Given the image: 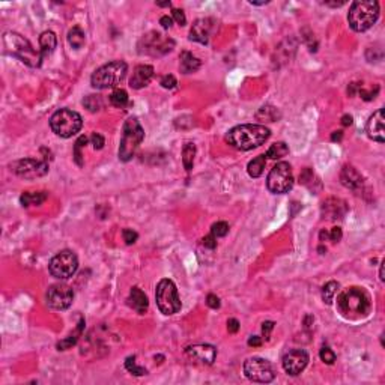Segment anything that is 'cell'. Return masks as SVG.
Wrapping results in <instances>:
<instances>
[{"label": "cell", "mask_w": 385, "mask_h": 385, "mask_svg": "<svg viewBox=\"0 0 385 385\" xmlns=\"http://www.w3.org/2000/svg\"><path fill=\"white\" fill-rule=\"evenodd\" d=\"M74 301V290L66 284H53L47 290V304L54 310H66Z\"/></svg>", "instance_id": "5bb4252c"}, {"label": "cell", "mask_w": 385, "mask_h": 385, "mask_svg": "<svg viewBox=\"0 0 385 385\" xmlns=\"http://www.w3.org/2000/svg\"><path fill=\"white\" fill-rule=\"evenodd\" d=\"M266 187L271 193L274 194H286L292 190L293 187V175H292V167L289 163H277L266 179Z\"/></svg>", "instance_id": "30bf717a"}, {"label": "cell", "mask_w": 385, "mask_h": 385, "mask_svg": "<svg viewBox=\"0 0 385 385\" xmlns=\"http://www.w3.org/2000/svg\"><path fill=\"white\" fill-rule=\"evenodd\" d=\"M327 6H333V8H339V6H343L346 2H345V0H343V2H324Z\"/></svg>", "instance_id": "9f6ffc18"}, {"label": "cell", "mask_w": 385, "mask_h": 385, "mask_svg": "<svg viewBox=\"0 0 385 385\" xmlns=\"http://www.w3.org/2000/svg\"><path fill=\"white\" fill-rule=\"evenodd\" d=\"M215 20L214 18H199L194 21L190 30V39L199 44L206 45L209 42L211 35L215 30Z\"/></svg>", "instance_id": "2e32d148"}, {"label": "cell", "mask_w": 385, "mask_h": 385, "mask_svg": "<svg viewBox=\"0 0 385 385\" xmlns=\"http://www.w3.org/2000/svg\"><path fill=\"white\" fill-rule=\"evenodd\" d=\"M128 94H127V91H124V89H115L113 92H112V95H110V103H112V106H115V107H118V109H124L127 104H128Z\"/></svg>", "instance_id": "836d02e7"}, {"label": "cell", "mask_w": 385, "mask_h": 385, "mask_svg": "<svg viewBox=\"0 0 385 385\" xmlns=\"http://www.w3.org/2000/svg\"><path fill=\"white\" fill-rule=\"evenodd\" d=\"M179 68L184 74H193L200 68V60L190 51H182L179 56Z\"/></svg>", "instance_id": "603a6c76"}, {"label": "cell", "mask_w": 385, "mask_h": 385, "mask_svg": "<svg viewBox=\"0 0 385 385\" xmlns=\"http://www.w3.org/2000/svg\"><path fill=\"white\" fill-rule=\"evenodd\" d=\"M128 305L131 307L132 310H135L138 315H144L147 312V307H149V301H147V296L146 293L134 286L131 290H129V296H128Z\"/></svg>", "instance_id": "7402d4cb"}, {"label": "cell", "mask_w": 385, "mask_h": 385, "mask_svg": "<svg viewBox=\"0 0 385 385\" xmlns=\"http://www.w3.org/2000/svg\"><path fill=\"white\" fill-rule=\"evenodd\" d=\"M378 92H379V86H376V88H375V91H373V89L366 91V89H363V86L358 89V95H360L364 101H372V100H375V98H376V95H378Z\"/></svg>", "instance_id": "ab89813d"}, {"label": "cell", "mask_w": 385, "mask_h": 385, "mask_svg": "<svg viewBox=\"0 0 385 385\" xmlns=\"http://www.w3.org/2000/svg\"><path fill=\"white\" fill-rule=\"evenodd\" d=\"M379 278H381V281H385V277H384V262L381 263V269H379Z\"/></svg>", "instance_id": "680465c9"}, {"label": "cell", "mask_w": 385, "mask_h": 385, "mask_svg": "<svg viewBox=\"0 0 385 385\" xmlns=\"http://www.w3.org/2000/svg\"><path fill=\"white\" fill-rule=\"evenodd\" d=\"M211 234L215 237V238H221V237H226L229 234V224L226 221H217L212 224L211 227Z\"/></svg>", "instance_id": "74e56055"}, {"label": "cell", "mask_w": 385, "mask_h": 385, "mask_svg": "<svg viewBox=\"0 0 385 385\" xmlns=\"http://www.w3.org/2000/svg\"><path fill=\"white\" fill-rule=\"evenodd\" d=\"M11 170L24 179H36L48 173V163L44 160H35V158H23L15 163H12Z\"/></svg>", "instance_id": "4fadbf2b"}, {"label": "cell", "mask_w": 385, "mask_h": 385, "mask_svg": "<svg viewBox=\"0 0 385 385\" xmlns=\"http://www.w3.org/2000/svg\"><path fill=\"white\" fill-rule=\"evenodd\" d=\"M337 310L346 319H363L372 310V298L364 287L343 289L337 296Z\"/></svg>", "instance_id": "6da1fadb"}, {"label": "cell", "mask_w": 385, "mask_h": 385, "mask_svg": "<svg viewBox=\"0 0 385 385\" xmlns=\"http://www.w3.org/2000/svg\"><path fill=\"white\" fill-rule=\"evenodd\" d=\"M328 237H330V240H331L333 243H339V241L342 240V237H343L342 229H340V227H333L331 232L328 234Z\"/></svg>", "instance_id": "7dc6e473"}, {"label": "cell", "mask_w": 385, "mask_h": 385, "mask_svg": "<svg viewBox=\"0 0 385 385\" xmlns=\"http://www.w3.org/2000/svg\"><path fill=\"white\" fill-rule=\"evenodd\" d=\"M158 6H172V3L170 2H164V3H157Z\"/></svg>", "instance_id": "91938a15"}, {"label": "cell", "mask_w": 385, "mask_h": 385, "mask_svg": "<svg viewBox=\"0 0 385 385\" xmlns=\"http://www.w3.org/2000/svg\"><path fill=\"white\" fill-rule=\"evenodd\" d=\"M346 212H348L346 203L340 199H336V197L327 199L322 205V214L328 220H340V218H343V215Z\"/></svg>", "instance_id": "44dd1931"}, {"label": "cell", "mask_w": 385, "mask_h": 385, "mask_svg": "<svg viewBox=\"0 0 385 385\" xmlns=\"http://www.w3.org/2000/svg\"><path fill=\"white\" fill-rule=\"evenodd\" d=\"M155 299L160 312L166 316H172L181 310V298H179L176 284L169 278H163L157 284Z\"/></svg>", "instance_id": "ba28073f"}, {"label": "cell", "mask_w": 385, "mask_h": 385, "mask_svg": "<svg viewBox=\"0 0 385 385\" xmlns=\"http://www.w3.org/2000/svg\"><path fill=\"white\" fill-rule=\"evenodd\" d=\"M3 44L6 47V51L12 54L14 57L20 59L23 63H26L30 68H39L42 63L44 56L41 51H36L33 45L20 33L17 32H6L3 35Z\"/></svg>", "instance_id": "3957f363"}, {"label": "cell", "mask_w": 385, "mask_h": 385, "mask_svg": "<svg viewBox=\"0 0 385 385\" xmlns=\"http://www.w3.org/2000/svg\"><path fill=\"white\" fill-rule=\"evenodd\" d=\"M342 125H343V127H349V125H352V116H351V115H345V116H342Z\"/></svg>", "instance_id": "db71d44e"}, {"label": "cell", "mask_w": 385, "mask_h": 385, "mask_svg": "<svg viewBox=\"0 0 385 385\" xmlns=\"http://www.w3.org/2000/svg\"><path fill=\"white\" fill-rule=\"evenodd\" d=\"M238 330H240V322L237 319H229L227 321V331L229 333L235 334V333H238Z\"/></svg>", "instance_id": "681fc988"}, {"label": "cell", "mask_w": 385, "mask_h": 385, "mask_svg": "<svg viewBox=\"0 0 385 385\" xmlns=\"http://www.w3.org/2000/svg\"><path fill=\"white\" fill-rule=\"evenodd\" d=\"M340 182L352 191H360V190H363L364 178L354 166L346 164V166H343V169L340 172Z\"/></svg>", "instance_id": "d6986e66"}, {"label": "cell", "mask_w": 385, "mask_h": 385, "mask_svg": "<svg viewBox=\"0 0 385 385\" xmlns=\"http://www.w3.org/2000/svg\"><path fill=\"white\" fill-rule=\"evenodd\" d=\"M48 197V193L47 191H35V193H23L21 197H20V202L23 206H33V205H42Z\"/></svg>", "instance_id": "484cf974"}, {"label": "cell", "mask_w": 385, "mask_h": 385, "mask_svg": "<svg viewBox=\"0 0 385 385\" xmlns=\"http://www.w3.org/2000/svg\"><path fill=\"white\" fill-rule=\"evenodd\" d=\"M379 18V3L376 0H357L351 5L348 23L355 32L369 30Z\"/></svg>", "instance_id": "277c9868"}, {"label": "cell", "mask_w": 385, "mask_h": 385, "mask_svg": "<svg viewBox=\"0 0 385 385\" xmlns=\"http://www.w3.org/2000/svg\"><path fill=\"white\" fill-rule=\"evenodd\" d=\"M89 141V138L86 135H80L79 138H77L75 144H74V160L77 163V166H83V153H82V149L86 146V143Z\"/></svg>", "instance_id": "d6a6232c"}, {"label": "cell", "mask_w": 385, "mask_h": 385, "mask_svg": "<svg viewBox=\"0 0 385 385\" xmlns=\"http://www.w3.org/2000/svg\"><path fill=\"white\" fill-rule=\"evenodd\" d=\"M318 181V178L315 176L313 170L312 169H304L302 173L299 175V182L305 187H309L312 190V185Z\"/></svg>", "instance_id": "8d00e7d4"}, {"label": "cell", "mask_w": 385, "mask_h": 385, "mask_svg": "<svg viewBox=\"0 0 385 385\" xmlns=\"http://www.w3.org/2000/svg\"><path fill=\"white\" fill-rule=\"evenodd\" d=\"M125 369H127L129 373L135 375V376L147 375V370H146L144 367H140V366L135 364V357H134V355H132V357H128V358L125 360Z\"/></svg>", "instance_id": "d590c367"}, {"label": "cell", "mask_w": 385, "mask_h": 385, "mask_svg": "<svg viewBox=\"0 0 385 385\" xmlns=\"http://www.w3.org/2000/svg\"><path fill=\"white\" fill-rule=\"evenodd\" d=\"M265 164H266V158L265 155H259L256 157L255 160H252L247 166V172L252 178H259L262 173H263V169H265Z\"/></svg>", "instance_id": "f546056e"}, {"label": "cell", "mask_w": 385, "mask_h": 385, "mask_svg": "<svg viewBox=\"0 0 385 385\" xmlns=\"http://www.w3.org/2000/svg\"><path fill=\"white\" fill-rule=\"evenodd\" d=\"M172 15H173L175 21H176L179 26H185L187 18H185V14H184L182 9H173V11H172Z\"/></svg>", "instance_id": "f6af8a7d"}, {"label": "cell", "mask_w": 385, "mask_h": 385, "mask_svg": "<svg viewBox=\"0 0 385 385\" xmlns=\"http://www.w3.org/2000/svg\"><path fill=\"white\" fill-rule=\"evenodd\" d=\"M318 250L321 252V255H324V252H327V249H325V247H322V246H321V247H319Z\"/></svg>", "instance_id": "94428289"}, {"label": "cell", "mask_w": 385, "mask_h": 385, "mask_svg": "<svg viewBox=\"0 0 385 385\" xmlns=\"http://www.w3.org/2000/svg\"><path fill=\"white\" fill-rule=\"evenodd\" d=\"M271 135V131L265 125L246 124L238 125L226 134V141L240 150H250L263 144Z\"/></svg>", "instance_id": "7a4b0ae2"}, {"label": "cell", "mask_w": 385, "mask_h": 385, "mask_svg": "<svg viewBox=\"0 0 385 385\" xmlns=\"http://www.w3.org/2000/svg\"><path fill=\"white\" fill-rule=\"evenodd\" d=\"M143 138H144V129L141 128L137 118H128L122 129V138L119 144V160L124 163H128L129 160H132Z\"/></svg>", "instance_id": "5b68a950"}, {"label": "cell", "mask_w": 385, "mask_h": 385, "mask_svg": "<svg viewBox=\"0 0 385 385\" xmlns=\"http://www.w3.org/2000/svg\"><path fill=\"white\" fill-rule=\"evenodd\" d=\"M343 138V131H334L333 135H331V140L333 141H340Z\"/></svg>", "instance_id": "11a10c76"}, {"label": "cell", "mask_w": 385, "mask_h": 385, "mask_svg": "<svg viewBox=\"0 0 385 385\" xmlns=\"http://www.w3.org/2000/svg\"><path fill=\"white\" fill-rule=\"evenodd\" d=\"M172 23H173V20H172L169 15H164V17L160 18V24H161L164 29H170V27H172Z\"/></svg>", "instance_id": "816d5d0a"}, {"label": "cell", "mask_w": 385, "mask_h": 385, "mask_svg": "<svg viewBox=\"0 0 385 385\" xmlns=\"http://www.w3.org/2000/svg\"><path fill=\"white\" fill-rule=\"evenodd\" d=\"M287 153H289L287 144H286L284 141H277V143L271 144V147L268 149V152H266L265 157H268V158H271V160H278V158H281V157H286Z\"/></svg>", "instance_id": "4dcf8cb0"}, {"label": "cell", "mask_w": 385, "mask_h": 385, "mask_svg": "<svg viewBox=\"0 0 385 385\" xmlns=\"http://www.w3.org/2000/svg\"><path fill=\"white\" fill-rule=\"evenodd\" d=\"M50 127L53 132L62 138H69L75 135L83 127V119L82 116L69 109H60L57 110L51 119H50Z\"/></svg>", "instance_id": "52a82bcc"}, {"label": "cell", "mask_w": 385, "mask_h": 385, "mask_svg": "<svg viewBox=\"0 0 385 385\" xmlns=\"http://www.w3.org/2000/svg\"><path fill=\"white\" fill-rule=\"evenodd\" d=\"M68 42L74 50H80L85 42H86V36L85 32L79 27V26H74L69 32H68Z\"/></svg>", "instance_id": "83f0119b"}, {"label": "cell", "mask_w": 385, "mask_h": 385, "mask_svg": "<svg viewBox=\"0 0 385 385\" xmlns=\"http://www.w3.org/2000/svg\"><path fill=\"white\" fill-rule=\"evenodd\" d=\"M309 364V354L304 349H292L283 357V369L290 376H298Z\"/></svg>", "instance_id": "9a60e30c"}, {"label": "cell", "mask_w": 385, "mask_h": 385, "mask_svg": "<svg viewBox=\"0 0 385 385\" xmlns=\"http://www.w3.org/2000/svg\"><path fill=\"white\" fill-rule=\"evenodd\" d=\"M48 269L54 278L68 280L79 269V259H77V255L74 252L62 250L50 260Z\"/></svg>", "instance_id": "8fae6325"}, {"label": "cell", "mask_w": 385, "mask_h": 385, "mask_svg": "<svg viewBox=\"0 0 385 385\" xmlns=\"http://www.w3.org/2000/svg\"><path fill=\"white\" fill-rule=\"evenodd\" d=\"M127 71H128V65L124 60L109 62L92 74L91 83L95 89H101V91L115 88L125 79Z\"/></svg>", "instance_id": "8992f818"}, {"label": "cell", "mask_w": 385, "mask_h": 385, "mask_svg": "<svg viewBox=\"0 0 385 385\" xmlns=\"http://www.w3.org/2000/svg\"><path fill=\"white\" fill-rule=\"evenodd\" d=\"M280 118H281V113L278 112V109L274 106H269V104L260 107L256 113V119L262 121V122H275Z\"/></svg>", "instance_id": "4316f807"}, {"label": "cell", "mask_w": 385, "mask_h": 385, "mask_svg": "<svg viewBox=\"0 0 385 385\" xmlns=\"http://www.w3.org/2000/svg\"><path fill=\"white\" fill-rule=\"evenodd\" d=\"M360 85H361V83H351V85L348 86V94H349V97H354L355 92H358Z\"/></svg>", "instance_id": "f5cc1de1"}, {"label": "cell", "mask_w": 385, "mask_h": 385, "mask_svg": "<svg viewBox=\"0 0 385 385\" xmlns=\"http://www.w3.org/2000/svg\"><path fill=\"white\" fill-rule=\"evenodd\" d=\"M56 45H57V38H56L54 32L45 30V32L41 33V36H39V47H41V54L44 57L51 54L54 51Z\"/></svg>", "instance_id": "cb8c5ba5"}, {"label": "cell", "mask_w": 385, "mask_h": 385, "mask_svg": "<svg viewBox=\"0 0 385 385\" xmlns=\"http://www.w3.org/2000/svg\"><path fill=\"white\" fill-rule=\"evenodd\" d=\"M83 106H85L89 112L97 113V112H100V110L104 107V100H103L101 95H88V97L83 100Z\"/></svg>", "instance_id": "1f68e13d"}, {"label": "cell", "mask_w": 385, "mask_h": 385, "mask_svg": "<svg viewBox=\"0 0 385 385\" xmlns=\"http://www.w3.org/2000/svg\"><path fill=\"white\" fill-rule=\"evenodd\" d=\"M319 357H321V360L325 363V364H334V361H336V354L328 348V346H324L322 349H321V352H319Z\"/></svg>", "instance_id": "f35d334b"}, {"label": "cell", "mask_w": 385, "mask_h": 385, "mask_svg": "<svg viewBox=\"0 0 385 385\" xmlns=\"http://www.w3.org/2000/svg\"><path fill=\"white\" fill-rule=\"evenodd\" d=\"M185 354L190 358H193V360H196L202 364H212L215 361V357H217V349L212 345L203 343V345L188 346L185 349Z\"/></svg>", "instance_id": "e0dca14e"}, {"label": "cell", "mask_w": 385, "mask_h": 385, "mask_svg": "<svg viewBox=\"0 0 385 385\" xmlns=\"http://www.w3.org/2000/svg\"><path fill=\"white\" fill-rule=\"evenodd\" d=\"M249 346H253V348H257V346H260L262 345V337H259V336H252L250 339H249Z\"/></svg>", "instance_id": "f907efd6"}, {"label": "cell", "mask_w": 385, "mask_h": 385, "mask_svg": "<svg viewBox=\"0 0 385 385\" xmlns=\"http://www.w3.org/2000/svg\"><path fill=\"white\" fill-rule=\"evenodd\" d=\"M274 325H275V324H274L272 321H266V322H263V324H262V333H263L265 340H269V334H271V331H272Z\"/></svg>", "instance_id": "c3c4849f"}, {"label": "cell", "mask_w": 385, "mask_h": 385, "mask_svg": "<svg viewBox=\"0 0 385 385\" xmlns=\"http://www.w3.org/2000/svg\"><path fill=\"white\" fill-rule=\"evenodd\" d=\"M83 328H85V319H80V322H79V325H77V328L74 330V333H71L68 337H65L63 340H60L57 343V349L59 351H66V349L72 348L77 342H79V339L82 337Z\"/></svg>", "instance_id": "d4e9b609"}, {"label": "cell", "mask_w": 385, "mask_h": 385, "mask_svg": "<svg viewBox=\"0 0 385 385\" xmlns=\"http://www.w3.org/2000/svg\"><path fill=\"white\" fill-rule=\"evenodd\" d=\"M91 143H92V146H94V149H103L104 147V144H106V140H104V137L101 135V134H98V132H94L92 135H91Z\"/></svg>", "instance_id": "b9f144b4"}, {"label": "cell", "mask_w": 385, "mask_h": 385, "mask_svg": "<svg viewBox=\"0 0 385 385\" xmlns=\"http://www.w3.org/2000/svg\"><path fill=\"white\" fill-rule=\"evenodd\" d=\"M175 48V41L160 32H149L138 41V53L158 57L170 53Z\"/></svg>", "instance_id": "9c48e42d"}, {"label": "cell", "mask_w": 385, "mask_h": 385, "mask_svg": "<svg viewBox=\"0 0 385 385\" xmlns=\"http://www.w3.org/2000/svg\"><path fill=\"white\" fill-rule=\"evenodd\" d=\"M366 129H367V135H369L372 140H375V141H378V143H384V141H385L384 110H382V109L376 110V112L370 116Z\"/></svg>", "instance_id": "ac0fdd59"}, {"label": "cell", "mask_w": 385, "mask_h": 385, "mask_svg": "<svg viewBox=\"0 0 385 385\" xmlns=\"http://www.w3.org/2000/svg\"><path fill=\"white\" fill-rule=\"evenodd\" d=\"M202 244H203V247L214 250V249L217 247V238L211 234V235H208V237H205V238L202 240Z\"/></svg>", "instance_id": "bcb514c9"}, {"label": "cell", "mask_w": 385, "mask_h": 385, "mask_svg": "<svg viewBox=\"0 0 385 385\" xmlns=\"http://www.w3.org/2000/svg\"><path fill=\"white\" fill-rule=\"evenodd\" d=\"M319 240H321L322 243H325L327 240H330V237H328V232H327V230H321V234H319Z\"/></svg>", "instance_id": "6f0895ef"}, {"label": "cell", "mask_w": 385, "mask_h": 385, "mask_svg": "<svg viewBox=\"0 0 385 385\" xmlns=\"http://www.w3.org/2000/svg\"><path fill=\"white\" fill-rule=\"evenodd\" d=\"M160 83H161V86H163L164 89H173V88L178 85V82H176V79H175V75H172V74L164 75Z\"/></svg>", "instance_id": "7bdbcfd3"}, {"label": "cell", "mask_w": 385, "mask_h": 385, "mask_svg": "<svg viewBox=\"0 0 385 385\" xmlns=\"http://www.w3.org/2000/svg\"><path fill=\"white\" fill-rule=\"evenodd\" d=\"M152 77H153V66L138 65V66H135L131 79H129V86L132 89H143L150 83Z\"/></svg>", "instance_id": "ffe728a7"}, {"label": "cell", "mask_w": 385, "mask_h": 385, "mask_svg": "<svg viewBox=\"0 0 385 385\" xmlns=\"http://www.w3.org/2000/svg\"><path fill=\"white\" fill-rule=\"evenodd\" d=\"M206 304H208V307H211V309H214V310H217V309H220V298L217 296V295H214V293H209L208 295V298H206Z\"/></svg>", "instance_id": "ee69618b"}, {"label": "cell", "mask_w": 385, "mask_h": 385, "mask_svg": "<svg viewBox=\"0 0 385 385\" xmlns=\"http://www.w3.org/2000/svg\"><path fill=\"white\" fill-rule=\"evenodd\" d=\"M244 375L250 381L260 382V384H268V382L274 381V378H275L271 363L268 360L259 358V357L249 358L244 363Z\"/></svg>", "instance_id": "7c38bea8"}, {"label": "cell", "mask_w": 385, "mask_h": 385, "mask_svg": "<svg viewBox=\"0 0 385 385\" xmlns=\"http://www.w3.org/2000/svg\"><path fill=\"white\" fill-rule=\"evenodd\" d=\"M122 237H124L125 244H128V246L134 244V243L137 241V238H138L137 232H134L132 229H124V230H122Z\"/></svg>", "instance_id": "60d3db41"}, {"label": "cell", "mask_w": 385, "mask_h": 385, "mask_svg": "<svg viewBox=\"0 0 385 385\" xmlns=\"http://www.w3.org/2000/svg\"><path fill=\"white\" fill-rule=\"evenodd\" d=\"M340 284L337 281H328L324 287H322V299L325 304H333V299H334V295L337 293Z\"/></svg>", "instance_id": "e575fe53"}, {"label": "cell", "mask_w": 385, "mask_h": 385, "mask_svg": "<svg viewBox=\"0 0 385 385\" xmlns=\"http://www.w3.org/2000/svg\"><path fill=\"white\" fill-rule=\"evenodd\" d=\"M194 157H196V146L194 143H185L182 147V163L187 172H190L194 166Z\"/></svg>", "instance_id": "f1b7e54d"}]
</instances>
